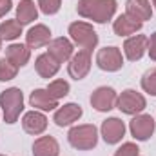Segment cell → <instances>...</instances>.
Returning <instances> with one entry per match:
<instances>
[{
  "label": "cell",
  "mask_w": 156,
  "mask_h": 156,
  "mask_svg": "<svg viewBox=\"0 0 156 156\" xmlns=\"http://www.w3.org/2000/svg\"><path fill=\"white\" fill-rule=\"evenodd\" d=\"M147 44L149 40L145 35H136V37H131V38L125 40L123 44V51H125V56L131 60V62H136L144 56L145 49H147Z\"/></svg>",
  "instance_id": "30bf717a"
},
{
  "label": "cell",
  "mask_w": 156,
  "mask_h": 156,
  "mask_svg": "<svg viewBox=\"0 0 156 156\" xmlns=\"http://www.w3.org/2000/svg\"><path fill=\"white\" fill-rule=\"evenodd\" d=\"M29 102H31L33 107L42 109V111H53L55 107H58V100H55L47 93V89H37V91H33Z\"/></svg>",
  "instance_id": "ac0fdd59"
},
{
  "label": "cell",
  "mask_w": 156,
  "mask_h": 156,
  "mask_svg": "<svg viewBox=\"0 0 156 156\" xmlns=\"http://www.w3.org/2000/svg\"><path fill=\"white\" fill-rule=\"evenodd\" d=\"M138 151H140V149H138L134 144H123V145L116 151L115 156H140Z\"/></svg>",
  "instance_id": "83f0119b"
},
{
  "label": "cell",
  "mask_w": 156,
  "mask_h": 156,
  "mask_svg": "<svg viewBox=\"0 0 156 156\" xmlns=\"http://www.w3.org/2000/svg\"><path fill=\"white\" fill-rule=\"evenodd\" d=\"M91 69V53L89 51H78L69 62V75L75 80H82Z\"/></svg>",
  "instance_id": "9c48e42d"
},
{
  "label": "cell",
  "mask_w": 156,
  "mask_h": 156,
  "mask_svg": "<svg viewBox=\"0 0 156 156\" xmlns=\"http://www.w3.org/2000/svg\"><path fill=\"white\" fill-rule=\"evenodd\" d=\"M5 60H9L16 67H22L29 60V49L22 44H13L5 49Z\"/></svg>",
  "instance_id": "44dd1931"
},
{
  "label": "cell",
  "mask_w": 156,
  "mask_h": 156,
  "mask_svg": "<svg viewBox=\"0 0 156 156\" xmlns=\"http://www.w3.org/2000/svg\"><path fill=\"white\" fill-rule=\"evenodd\" d=\"M125 7H127V15H131L133 18H136L140 22L149 20L153 16V9H151L149 0H127Z\"/></svg>",
  "instance_id": "2e32d148"
},
{
  "label": "cell",
  "mask_w": 156,
  "mask_h": 156,
  "mask_svg": "<svg viewBox=\"0 0 156 156\" xmlns=\"http://www.w3.org/2000/svg\"><path fill=\"white\" fill-rule=\"evenodd\" d=\"M11 9V0H0V16H4Z\"/></svg>",
  "instance_id": "f546056e"
},
{
  "label": "cell",
  "mask_w": 156,
  "mask_h": 156,
  "mask_svg": "<svg viewBox=\"0 0 156 156\" xmlns=\"http://www.w3.org/2000/svg\"><path fill=\"white\" fill-rule=\"evenodd\" d=\"M38 5L45 15H55L60 9V0H38Z\"/></svg>",
  "instance_id": "4316f807"
},
{
  "label": "cell",
  "mask_w": 156,
  "mask_h": 156,
  "mask_svg": "<svg viewBox=\"0 0 156 156\" xmlns=\"http://www.w3.org/2000/svg\"><path fill=\"white\" fill-rule=\"evenodd\" d=\"M0 107L4 111V120L7 123H15L24 109V96L22 91L16 87H11L0 94Z\"/></svg>",
  "instance_id": "7a4b0ae2"
},
{
  "label": "cell",
  "mask_w": 156,
  "mask_h": 156,
  "mask_svg": "<svg viewBox=\"0 0 156 156\" xmlns=\"http://www.w3.org/2000/svg\"><path fill=\"white\" fill-rule=\"evenodd\" d=\"M96 64L104 71H118L123 66V58L118 47H104L96 55Z\"/></svg>",
  "instance_id": "8992f818"
},
{
  "label": "cell",
  "mask_w": 156,
  "mask_h": 156,
  "mask_svg": "<svg viewBox=\"0 0 156 156\" xmlns=\"http://www.w3.org/2000/svg\"><path fill=\"white\" fill-rule=\"evenodd\" d=\"M131 134L136 140H147L154 133V118L151 115H140V116L131 120Z\"/></svg>",
  "instance_id": "ba28073f"
},
{
  "label": "cell",
  "mask_w": 156,
  "mask_h": 156,
  "mask_svg": "<svg viewBox=\"0 0 156 156\" xmlns=\"http://www.w3.org/2000/svg\"><path fill=\"white\" fill-rule=\"evenodd\" d=\"M56 62H66L71 58L73 55V44L67 38H55L51 44H49V51H47Z\"/></svg>",
  "instance_id": "4fadbf2b"
},
{
  "label": "cell",
  "mask_w": 156,
  "mask_h": 156,
  "mask_svg": "<svg viewBox=\"0 0 156 156\" xmlns=\"http://www.w3.org/2000/svg\"><path fill=\"white\" fill-rule=\"evenodd\" d=\"M153 4H154V5H156V0H153Z\"/></svg>",
  "instance_id": "4dcf8cb0"
},
{
  "label": "cell",
  "mask_w": 156,
  "mask_h": 156,
  "mask_svg": "<svg viewBox=\"0 0 156 156\" xmlns=\"http://www.w3.org/2000/svg\"><path fill=\"white\" fill-rule=\"evenodd\" d=\"M78 15L94 22H107L116 11V0H80L76 7Z\"/></svg>",
  "instance_id": "6da1fadb"
},
{
  "label": "cell",
  "mask_w": 156,
  "mask_h": 156,
  "mask_svg": "<svg viewBox=\"0 0 156 156\" xmlns=\"http://www.w3.org/2000/svg\"><path fill=\"white\" fill-rule=\"evenodd\" d=\"M22 35V24L18 20H5L0 24V38L4 40H15Z\"/></svg>",
  "instance_id": "603a6c76"
},
{
  "label": "cell",
  "mask_w": 156,
  "mask_h": 156,
  "mask_svg": "<svg viewBox=\"0 0 156 156\" xmlns=\"http://www.w3.org/2000/svg\"><path fill=\"white\" fill-rule=\"evenodd\" d=\"M69 35L75 40V44L80 45L83 51H93L98 44V37L93 29V26L85 24V22H75L69 26Z\"/></svg>",
  "instance_id": "277c9868"
},
{
  "label": "cell",
  "mask_w": 156,
  "mask_h": 156,
  "mask_svg": "<svg viewBox=\"0 0 156 156\" xmlns=\"http://www.w3.org/2000/svg\"><path fill=\"white\" fill-rule=\"evenodd\" d=\"M69 138V144L73 147H76L80 151H87V149H93L98 142V133H96V127L91 125V123H85V125H76L69 131L67 134Z\"/></svg>",
  "instance_id": "3957f363"
},
{
  "label": "cell",
  "mask_w": 156,
  "mask_h": 156,
  "mask_svg": "<svg viewBox=\"0 0 156 156\" xmlns=\"http://www.w3.org/2000/svg\"><path fill=\"white\" fill-rule=\"evenodd\" d=\"M80 116H82V107L78 104H66L64 107H60L55 113V122H56V125L64 127V125L76 122Z\"/></svg>",
  "instance_id": "9a60e30c"
},
{
  "label": "cell",
  "mask_w": 156,
  "mask_h": 156,
  "mask_svg": "<svg viewBox=\"0 0 156 156\" xmlns=\"http://www.w3.org/2000/svg\"><path fill=\"white\" fill-rule=\"evenodd\" d=\"M37 16H38V9H37L33 0H22L18 4V7H16V20L22 26L37 20Z\"/></svg>",
  "instance_id": "7402d4cb"
},
{
  "label": "cell",
  "mask_w": 156,
  "mask_h": 156,
  "mask_svg": "<svg viewBox=\"0 0 156 156\" xmlns=\"http://www.w3.org/2000/svg\"><path fill=\"white\" fill-rule=\"evenodd\" d=\"M116 100H118L116 93L111 87H98L91 94V105L96 111H109V109H113Z\"/></svg>",
  "instance_id": "52a82bcc"
},
{
  "label": "cell",
  "mask_w": 156,
  "mask_h": 156,
  "mask_svg": "<svg viewBox=\"0 0 156 156\" xmlns=\"http://www.w3.org/2000/svg\"><path fill=\"white\" fill-rule=\"evenodd\" d=\"M47 93H49L55 100H60V98H64V96L69 93V83H67L66 80H55V82L49 83Z\"/></svg>",
  "instance_id": "cb8c5ba5"
},
{
  "label": "cell",
  "mask_w": 156,
  "mask_h": 156,
  "mask_svg": "<svg viewBox=\"0 0 156 156\" xmlns=\"http://www.w3.org/2000/svg\"><path fill=\"white\" fill-rule=\"evenodd\" d=\"M49 38H51V31H49L45 26H42V24L31 27V29L27 31V35H26L27 47H31V49H38V47L47 45V44H49Z\"/></svg>",
  "instance_id": "5bb4252c"
},
{
  "label": "cell",
  "mask_w": 156,
  "mask_h": 156,
  "mask_svg": "<svg viewBox=\"0 0 156 156\" xmlns=\"http://www.w3.org/2000/svg\"><path fill=\"white\" fill-rule=\"evenodd\" d=\"M0 45H2V42H0Z\"/></svg>",
  "instance_id": "1f68e13d"
},
{
  "label": "cell",
  "mask_w": 156,
  "mask_h": 156,
  "mask_svg": "<svg viewBox=\"0 0 156 156\" xmlns=\"http://www.w3.org/2000/svg\"><path fill=\"white\" fill-rule=\"evenodd\" d=\"M116 104H118V109L122 113H125V115H136V113L145 109V98L140 93L133 91V89L123 91L122 96L116 100Z\"/></svg>",
  "instance_id": "5b68a950"
},
{
  "label": "cell",
  "mask_w": 156,
  "mask_h": 156,
  "mask_svg": "<svg viewBox=\"0 0 156 156\" xmlns=\"http://www.w3.org/2000/svg\"><path fill=\"white\" fill-rule=\"evenodd\" d=\"M16 71H18V67L13 66L9 60H5V58L0 60V82H5V80L15 78L16 76Z\"/></svg>",
  "instance_id": "d4e9b609"
},
{
  "label": "cell",
  "mask_w": 156,
  "mask_h": 156,
  "mask_svg": "<svg viewBox=\"0 0 156 156\" xmlns=\"http://www.w3.org/2000/svg\"><path fill=\"white\" fill-rule=\"evenodd\" d=\"M58 142L53 136H42L33 144L35 156H58Z\"/></svg>",
  "instance_id": "ffe728a7"
},
{
  "label": "cell",
  "mask_w": 156,
  "mask_h": 156,
  "mask_svg": "<svg viewBox=\"0 0 156 156\" xmlns=\"http://www.w3.org/2000/svg\"><path fill=\"white\" fill-rule=\"evenodd\" d=\"M142 87L149 94H154L156 96V69H151V71H147L144 75V78H142Z\"/></svg>",
  "instance_id": "484cf974"
},
{
  "label": "cell",
  "mask_w": 156,
  "mask_h": 156,
  "mask_svg": "<svg viewBox=\"0 0 156 156\" xmlns=\"http://www.w3.org/2000/svg\"><path fill=\"white\" fill-rule=\"evenodd\" d=\"M149 55H151L153 60H156V33L149 40Z\"/></svg>",
  "instance_id": "f1b7e54d"
},
{
  "label": "cell",
  "mask_w": 156,
  "mask_h": 156,
  "mask_svg": "<svg viewBox=\"0 0 156 156\" xmlns=\"http://www.w3.org/2000/svg\"><path fill=\"white\" fill-rule=\"evenodd\" d=\"M142 24L144 22H140V20H136V18H133L131 15H120L116 20H115V24H113V29H115V33L120 35V37H127V35H133V33H136V31H140L142 29Z\"/></svg>",
  "instance_id": "7c38bea8"
},
{
  "label": "cell",
  "mask_w": 156,
  "mask_h": 156,
  "mask_svg": "<svg viewBox=\"0 0 156 156\" xmlns=\"http://www.w3.org/2000/svg\"><path fill=\"white\" fill-rule=\"evenodd\" d=\"M35 66H37V71H38V75L42 78L55 76L58 73V69H60V62H56L49 53L40 55L38 58H37V64Z\"/></svg>",
  "instance_id": "d6986e66"
},
{
  "label": "cell",
  "mask_w": 156,
  "mask_h": 156,
  "mask_svg": "<svg viewBox=\"0 0 156 156\" xmlns=\"http://www.w3.org/2000/svg\"><path fill=\"white\" fill-rule=\"evenodd\" d=\"M22 125H24V131L29 133V134H40L45 131L47 127V118L44 116L42 113H37V111H31L27 113L24 120H22Z\"/></svg>",
  "instance_id": "e0dca14e"
},
{
  "label": "cell",
  "mask_w": 156,
  "mask_h": 156,
  "mask_svg": "<svg viewBox=\"0 0 156 156\" xmlns=\"http://www.w3.org/2000/svg\"><path fill=\"white\" fill-rule=\"evenodd\" d=\"M125 134V123L118 118H109L102 123V136L107 144H118Z\"/></svg>",
  "instance_id": "8fae6325"
}]
</instances>
